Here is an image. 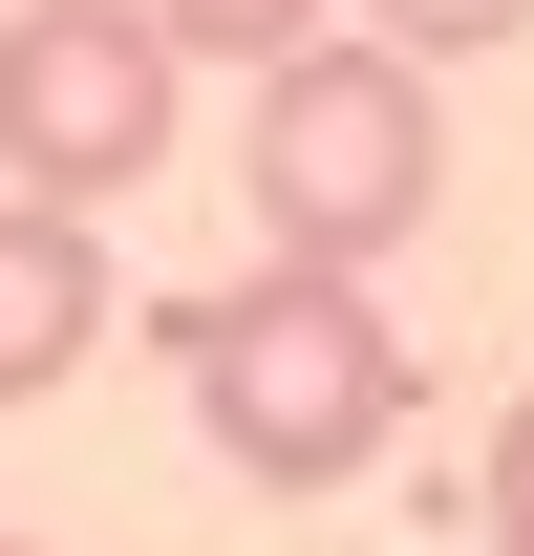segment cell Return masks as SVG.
<instances>
[{
    "mask_svg": "<svg viewBox=\"0 0 534 556\" xmlns=\"http://www.w3.org/2000/svg\"><path fill=\"white\" fill-rule=\"evenodd\" d=\"M171 386H193V450L236 492H342L406 428V321L364 278H321V257H257V278L171 300Z\"/></svg>",
    "mask_w": 534,
    "mask_h": 556,
    "instance_id": "obj_1",
    "label": "cell"
},
{
    "mask_svg": "<svg viewBox=\"0 0 534 556\" xmlns=\"http://www.w3.org/2000/svg\"><path fill=\"white\" fill-rule=\"evenodd\" d=\"M236 172H257V257H406L428 236V193H449V86L406 65V43H300V65H257V129H236Z\"/></svg>",
    "mask_w": 534,
    "mask_h": 556,
    "instance_id": "obj_2",
    "label": "cell"
},
{
    "mask_svg": "<svg viewBox=\"0 0 534 556\" xmlns=\"http://www.w3.org/2000/svg\"><path fill=\"white\" fill-rule=\"evenodd\" d=\"M171 172V22L150 0H0V193L107 214Z\"/></svg>",
    "mask_w": 534,
    "mask_h": 556,
    "instance_id": "obj_3",
    "label": "cell"
},
{
    "mask_svg": "<svg viewBox=\"0 0 534 556\" xmlns=\"http://www.w3.org/2000/svg\"><path fill=\"white\" fill-rule=\"evenodd\" d=\"M86 343H107V214L0 193V407H43Z\"/></svg>",
    "mask_w": 534,
    "mask_h": 556,
    "instance_id": "obj_4",
    "label": "cell"
},
{
    "mask_svg": "<svg viewBox=\"0 0 534 556\" xmlns=\"http://www.w3.org/2000/svg\"><path fill=\"white\" fill-rule=\"evenodd\" d=\"M150 22H171V65H300V43H321V0H150Z\"/></svg>",
    "mask_w": 534,
    "mask_h": 556,
    "instance_id": "obj_5",
    "label": "cell"
},
{
    "mask_svg": "<svg viewBox=\"0 0 534 556\" xmlns=\"http://www.w3.org/2000/svg\"><path fill=\"white\" fill-rule=\"evenodd\" d=\"M513 22H534V0H364V43H406L428 86H449V65H492Z\"/></svg>",
    "mask_w": 534,
    "mask_h": 556,
    "instance_id": "obj_6",
    "label": "cell"
},
{
    "mask_svg": "<svg viewBox=\"0 0 534 556\" xmlns=\"http://www.w3.org/2000/svg\"><path fill=\"white\" fill-rule=\"evenodd\" d=\"M470 535H492V556H534V407L470 450Z\"/></svg>",
    "mask_w": 534,
    "mask_h": 556,
    "instance_id": "obj_7",
    "label": "cell"
},
{
    "mask_svg": "<svg viewBox=\"0 0 534 556\" xmlns=\"http://www.w3.org/2000/svg\"><path fill=\"white\" fill-rule=\"evenodd\" d=\"M0 556H22V535H0Z\"/></svg>",
    "mask_w": 534,
    "mask_h": 556,
    "instance_id": "obj_8",
    "label": "cell"
}]
</instances>
